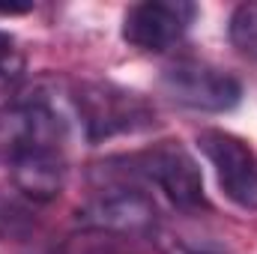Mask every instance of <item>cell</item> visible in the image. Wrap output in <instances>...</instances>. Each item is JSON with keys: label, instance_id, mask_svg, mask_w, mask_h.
<instances>
[{"label": "cell", "instance_id": "cell-3", "mask_svg": "<svg viewBox=\"0 0 257 254\" xmlns=\"http://www.w3.org/2000/svg\"><path fill=\"white\" fill-rule=\"evenodd\" d=\"M66 117L42 93L0 108V168L42 150H63Z\"/></svg>", "mask_w": 257, "mask_h": 254}, {"label": "cell", "instance_id": "cell-11", "mask_svg": "<svg viewBox=\"0 0 257 254\" xmlns=\"http://www.w3.org/2000/svg\"><path fill=\"white\" fill-rule=\"evenodd\" d=\"M21 78H24V51L9 33L0 30V96L15 90Z\"/></svg>", "mask_w": 257, "mask_h": 254}, {"label": "cell", "instance_id": "cell-5", "mask_svg": "<svg viewBox=\"0 0 257 254\" xmlns=\"http://www.w3.org/2000/svg\"><path fill=\"white\" fill-rule=\"evenodd\" d=\"M162 90L177 105H186L192 111H212V114L230 111L242 96V87L230 72L200 60H180L168 66L162 75Z\"/></svg>", "mask_w": 257, "mask_h": 254}, {"label": "cell", "instance_id": "cell-13", "mask_svg": "<svg viewBox=\"0 0 257 254\" xmlns=\"http://www.w3.org/2000/svg\"><path fill=\"white\" fill-rule=\"evenodd\" d=\"M33 6L30 3H0V15H21V12H30Z\"/></svg>", "mask_w": 257, "mask_h": 254}, {"label": "cell", "instance_id": "cell-6", "mask_svg": "<svg viewBox=\"0 0 257 254\" xmlns=\"http://www.w3.org/2000/svg\"><path fill=\"white\" fill-rule=\"evenodd\" d=\"M200 153L215 168V180L230 203L239 209H257V156L254 150L221 129H206L197 135Z\"/></svg>", "mask_w": 257, "mask_h": 254}, {"label": "cell", "instance_id": "cell-8", "mask_svg": "<svg viewBox=\"0 0 257 254\" xmlns=\"http://www.w3.org/2000/svg\"><path fill=\"white\" fill-rule=\"evenodd\" d=\"M9 183L15 194L27 203H48L66 186V156L63 150H42L21 156L9 168Z\"/></svg>", "mask_w": 257, "mask_h": 254}, {"label": "cell", "instance_id": "cell-2", "mask_svg": "<svg viewBox=\"0 0 257 254\" xmlns=\"http://www.w3.org/2000/svg\"><path fill=\"white\" fill-rule=\"evenodd\" d=\"M69 99L90 144L117 135H138L156 126V108L141 93L111 81H84Z\"/></svg>", "mask_w": 257, "mask_h": 254}, {"label": "cell", "instance_id": "cell-4", "mask_svg": "<svg viewBox=\"0 0 257 254\" xmlns=\"http://www.w3.org/2000/svg\"><path fill=\"white\" fill-rule=\"evenodd\" d=\"M117 165H123V171L132 174L141 183H153L159 191H165V197L171 203H177L180 209H197L203 206V177L200 168L192 159V153L174 141H162L138 156L117 159Z\"/></svg>", "mask_w": 257, "mask_h": 254}, {"label": "cell", "instance_id": "cell-9", "mask_svg": "<svg viewBox=\"0 0 257 254\" xmlns=\"http://www.w3.org/2000/svg\"><path fill=\"white\" fill-rule=\"evenodd\" d=\"M153 236L159 239V248L165 254H227L215 239H209L203 233H194L186 227H168L162 221Z\"/></svg>", "mask_w": 257, "mask_h": 254}, {"label": "cell", "instance_id": "cell-12", "mask_svg": "<svg viewBox=\"0 0 257 254\" xmlns=\"http://www.w3.org/2000/svg\"><path fill=\"white\" fill-rule=\"evenodd\" d=\"M69 254H135V251L123 248V245H120V242H114V239H105V242L84 245V248H78V251H72V248H69Z\"/></svg>", "mask_w": 257, "mask_h": 254}, {"label": "cell", "instance_id": "cell-1", "mask_svg": "<svg viewBox=\"0 0 257 254\" xmlns=\"http://www.w3.org/2000/svg\"><path fill=\"white\" fill-rule=\"evenodd\" d=\"M78 221L87 230L111 236H144L159 227V206L123 168L111 162L93 174V194L78 209Z\"/></svg>", "mask_w": 257, "mask_h": 254}, {"label": "cell", "instance_id": "cell-10", "mask_svg": "<svg viewBox=\"0 0 257 254\" xmlns=\"http://www.w3.org/2000/svg\"><path fill=\"white\" fill-rule=\"evenodd\" d=\"M227 36H230V45L242 57L257 60V0L239 3L233 9L230 24H227Z\"/></svg>", "mask_w": 257, "mask_h": 254}, {"label": "cell", "instance_id": "cell-7", "mask_svg": "<svg viewBox=\"0 0 257 254\" xmlns=\"http://www.w3.org/2000/svg\"><path fill=\"white\" fill-rule=\"evenodd\" d=\"M197 6L189 0H147L123 18V39L141 51H165L183 39Z\"/></svg>", "mask_w": 257, "mask_h": 254}]
</instances>
